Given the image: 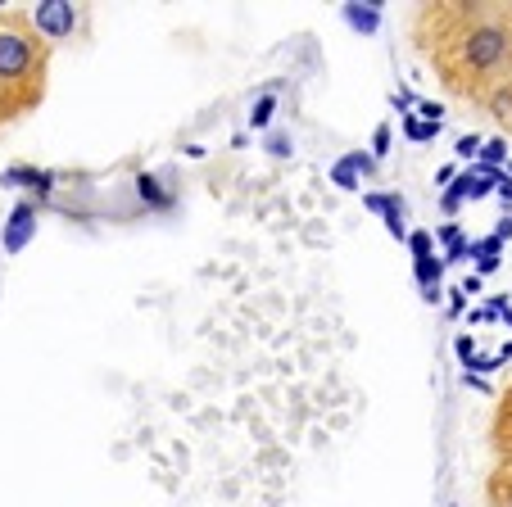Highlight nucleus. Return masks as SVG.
Returning a JSON list of instances; mask_svg holds the SVG:
<instances>
[{
    "mask_svg": "<svg viewBox=\"0 0 512 507\" xmlns=\"http://www.w3.org/2000/svg\"><path fill=\"white\" fill-rule=\"evenodd\" d=\"M413 46L435 82L481 105L512 77V0H431L413 14Z\"/></svg>",
    "mask_w": 512,
    "mask_h": 507,
    "instance_id": "1",
    "label": "nucleus"
},
{
    "mask_svg": "<svg viewBox=\"0 0 512 507\" xmlns=\"http://www.w3.org/2000/svg\"><path fill=\"white\" fill-rule=\"evenodd\" d=\"M50 41L37 37L23 10L0 14V123L14 114H28L46 96Z\"/></svg>",
    "mask_w": 512,
    "mask_h": 507,
    "instance_id": "2",
    "label": "nucleus"
},
{
    "mask_svg": "<svg viewBox=\"0 0 512 507\" xmlns=\"http://www.w3.org/2000/svg\"><path fill=\"white\" fill-rule=\"evenodd\" d=\"M28 23L37 28L41 41H68L82 23V5H68V0H37L28 10Z\"/></svg>",
    "mask_w": 512,
    "mask_h": 507,
    "instance_id": "3",
    "label": "nucleus"
},
{
    "mask_svg": "<svg viewBox=\"0 0 512 507\" xmlns=\"http://www.w3.org/2000/svg\"><path fill=\"white\" fill-rule=\"evenodd\" d=\"M490 453L494 462H512V385L499 394L490 417Z\"/></svg>",
    "mask_w": 512,
    "mask_h": 507,
    "instance_id": "4",
    "label": "nucleus"
},
{
    "mask_svg": "<svg viewBox=\"0 0 512 507\" xmlns=\"http://www.w3.org/2000/svg\"><path fill=\"white\" fill-rule=\"evenodd\" d=\"M37 236V204L32 200H23V204H14V213H10V227H5V236H0V245L10 249V254H19L28 240Z\"/></svg>",
    "mask_w": 512,
    "mask_h": 507,
    "instance_id": "5",
    "label": "nucleus"
},
{
    "mask_svg": "<svg viewBox=\"0 0 512 507\" xmlns=\"http://www.w3.org/2000/svg\"><path fill=\"white\" fill-rule=\"evenodd\" d=\"M363 204H368L372 213H381L386 218V231L395 240H408V227H404V200L399 195H363Z\"/></svg>",
    "mask_w": 512,
    "mask_h": 507,
    "instance_id": "6",
    "label": "nucleus"
},
{
    "mask_svg": "<svg viewBox=\"0 0 512 507\" xmlns=\"http://www.w3.org/2000/svg\"><path fill=\"white\" fill-rule=\"evenodd\" d=\"M476 109H485V114L499 123V132L512 136V77H508V82H499V87H494Z\"/></svg>",
    "mask_w": 512,
    "mask_h": 507,
    "instance_id": "7",
    "label": "nucleus"
},
{
    "mask_svg": "<svg viewBox=\"0 0 512 507\" xmlns=\"http://www.w3.org/2000/svg\"><path fill=\"white\" fill-rule=\"evenodd\" d=\"M485 507H512V462H494L485 476Z\"/></svg>",
    "mask_w": 512,
    "mask_h": 507,
    "instance_id": "8",
    "label": "nucleus"
},
{
    "mask_svg": "<svg viewBox=\"0 0 512 507\" xmlns=\"http://www.w3.org/2000/svg\"><path fill=\"white\" fill-rule=\"evenodd\" d=\"M345 19H349V28L372 32L381 23V5H345Z\"/></svg>",
    "mask_w": 512,
    "mask_h": 507,
    "instance_id": "9",
    "label": "nucleus"
},
{
    "mask_svg": "<svg viewBox=\"0 0 512 507\" xmlns=\"http://www.w3.org/2000/svg\"><path fill=\"white\" fill-rule=\"evenodd\" d=\"M399 127L408 132V141H435V136H440V123H426V118H417V114H404Z\"/></svg>",
    "mask_w": 512,
    "mask_h": 507,
    "instance_id": "10",
    "label": "nucleus"
},
{
    "mask_svg": "<svg viewBox=\"0 0 512 507\" xmlns=\"http://www.w3.org/2000/svg\"><path fill=\"white\" fill-rule=\"evenodd\" d=\"M272 109H277V96H272V91H263L259 105H254V114H250V123L254 127H268L272 123Z\"/></svg>",
    "mask_w": 512,
    "mask_h": 507,
    "instance_id": "11",
    "label": "nucleus"
},
{
    "mask_svg": "<svg viewBox=\"0 0 512 507\" xmlns=\"http://www.w3.org/2000/svg\"><path fill=\"white\" fill-rule=\"evenodd\" d=\"M331 182L336 186H345V191H358V173L349 168V159H340L336 168H331Z\"/></svg>",
    "mask_w": 512,
    "mask_h": 507,
    "instance_id": "12",
    "label": "nucleus"
},
{
    "mask_svg": "<svg viewBox=\"0 0 512 507\" xmlns=\"http://www.w3.org/2000/svg\"><path fill=\"white\" fill-rule=\"evenodd\" d=\"M408 249H413V259H426L435 249V236L431 231H413V236H408Z\"/></svg>",
    "mask_w": 512,
    "mask_h": 507,
    "instance_id": "13",
    "label": "nucleus"
},
{
    "mask_svg": "<svg viewBox=\"0 0 512 507\" xmlns=\"http://www.w3.org/2000/svg\"><path fill=\"white\" fill-rule=\"evenodd\" d=\"M372 154H390V123H381L372 132Z\"/></svg>",
    "mask_w": 512,
    "mask_h": 507,
    "instance_id": "14",
    "label": "nucleus"
},
{
    "mask_svg": "<svg viewBox=\"0 0 512 507\" xmlns=\"http://www.w3.org/2000/svg\"><path fill=\"white\" fill-rule=\"evenodd\" d=\"M503 150H508V145H503V136H499V141L481 145V159H485V163H499V159H503Z\"/></svg>",
    "mask_w": 512,
    "mask_h": 507,
    "instance_id": "15",
    "label": "nucleus"
},
{
    "mask_svg": "<svg viewBox=\"0 0 512 507\" xmlns=\"http://www.w3.org/2000/svg\"><path fill=\"white\" fill-rule=\"evenodd\" d=\"M476 150H481V136H463V141H458V154H463V159H472Z\"/></svg>",
    "mask_w": 512,
    "mask_h": 507,
    "instance_id": "16",
    "label": "nucleus"
},
{
    "mask_svg": "<svg viewBox=\"0 0 512 507\" xmlns=\"http://www.w3.org/2000/svg\"><path fill=\"white\" fill-rule=\"evenodd\" d=\"M268 150H272V154H277V159H281V154L290 150V141H286V136H272V141H268Z\"/></svg>",
    "mask_w": 512,
    "mask_h": 507,
    "instance_id": "17",
    "label": "nucleus"
}]
</instances>
